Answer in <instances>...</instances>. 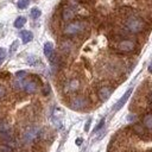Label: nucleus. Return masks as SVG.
Segmentation results:
<instances>
[{
	"label": "nucleus",
	"mask_w": 152,
	"mask_h": 152,
	"mask_svg": "<svg viewBox=\"0 0 152 152\" xmlns=\"http://www.w3.org/2000/svg\"><path fill=\"white\" fill-rule=\"evenodd\" d=\"M125 27L127 28V31H129L131 33H140L145 30L146 24L144 21V19L135 14V13H129L126 15L125 19Z\"/></svg>",
	"instance_id": "obj_1"
},
{
	"label": "nucleus",
	"mask_w": 152,
	"mask_h": 152,
	"mask_svg": "<svg viewBox=\"0 0 152 152\" xmlns=\"http://www.w3.org/2000/svg\"><path fill=\"white\" fill-rule=\"evenodd\" d=\"M87 28V24L82 20H76V21H71V23H68L64 28H63V32L65 36H77L82 32H84Z\"/></svg>",
	"instance_id": "obj_2"
},
{
	"label": "nucleus",
	"mask_w": 152,
	"mask_h": 152,
	"mask_svg": "<svg viewBox=\"0 0 152 152\" xmlns=\"http://www.w3.org/2000/svg\"><path fill=\"white\" fill-rule=\"evenodd\" d=\"M115 49L120 52H132L135 50V43L131 39H121L115 44Z\"/></svg>",
	"instance_id": "obj_3"
},
{
	"label": "nucleus",
	"mask_w": 152,
	"mask_h": 152,
	"mask_svg": "<svg viewBox=\"0 0 152 152\" xmlns=\"http://www.w3.org/2000/svg\"><path fill=\"white\" fill-rule=\"evenodd\" d=\"M76 15V10L69 7V6H65L62 8V12H61V18L63 21H71Z\"/></svg>",
	"instance_id": "obj_4"
},
{
	"label": "nucleus",
	"mask_w": 152,
	"mask_h": 152,
	"mask_svg": "<svg viewBox=\"0 0 152 152\" xmlns=\"http://www.w3.org/2000/svg\"><path fill=\"white\" fill-rule=\"evenodd\" d=\"M70 106L72 109H82L87 106V99L83 96H76L71 100Z\"/></svg>",
	"instance_id": "obj_5"
},
{
	"label": "nucleus",
	"mask_w": 152,
	"mask_h": 152,
	"mask_svg": "<svg viewBox=\"0 0 152 152\" xmlns=\"http://www.w3.org/2000/svg\"><path fill=\"white\" fill-rule=\"evenodd\" d=\"M23 89L28 94H33L38 89V83L34 80H25L23 84Z\"/></svg>",
	"instance_id": "obj_6"
},
{
	"label": "nucleus",
	"mask_w": 152,
	"mask_h": 152,
	"mask_svg": "<svg viewBox=\"0 0 152 152\" xmlns=\"http://www.w3.org/2000/svg\"><path fill=\"white\" fill-rule=\"evenodd\" d=\"M112 91H113V88H112V87L102 86L101 88H99V90H97V95H99L100 100L106 101V100L112 95Z\"/></svg>",
	"instance_id": "obj_7"
},
{
	"label": "nucleus",
	"mask_w": 152,
	"mask_h": 152,
	"mask_svg": "<svg viewBox=\"0 0 152 152\" xmlns=\"http://www.w3.org/2000/svg\"><path fill=\"white\" fill-rule=\"evenodd\" d=\"M132 91H133V89H132V88H129V89H128V90H127V91H126V93L120 97V100L115 103V106H114V108H113V109H114V110H119V109H121V108L124 107V104L127 102V100H128V97L131 96Z\"/></svg>",
	"instance_id": "obj_8"
},
{
	"label": "nucleus",
	"mask_w": 152,
	"mask_h": 152,
	"mask_svg": "<svg viewBox=\"0 0 152 152\" xmlns=\"http://www.w3.org/2000/svg\"><path fill=\"white\" fill-rule=\"evenodd\" d=\"M38 134H39V128L31 127L24 133V139H25V141H32L38 137Z\"/></svg>",
	"instance_id": "obj_9"
},
{
	"label": "nucleus",
	"mask_w": 152,
	"mask_h": 152,
	"mask_svg": "<svg viewBox=\"0 0 152 152\" xmlns=\"http://www.w3.org/2000/svg\"><path fill=\"white\" fill-rule=\"evenodd\" d=\"M44 55H45V56H46L51 62H53V61H55L53 45H52V43L48 42V43H45V44H44Z\"/></svg>",
	"instance_id": "obj_10"
},
{
	"label": "nucleus",
	"mask_w": 152,
	"mask_h": 152,
	"mask_svg": "<svg viewBox=\"0 0 152 152\" xmlns=\"http://www.w3.org/2000/svg\"><path fill=\"white\" fill-rule=\"evenodd\" d=\"M20 37H21V40H23V43H28V42H31L32 40V38H33V34H32V32L31 31H26V30H24V31H21L20 32Z\"/></svg>",
	"instance_id": "obj_11"
},
{
	"label": "nucleus",
	"mask_w": 152,
	"mask_h": 152,
	"mask_svg": "<svg viewBox=\"0 0 152 152\" xmlns=\"http://www.w3.org/2000/svg\"><path fill=\"white\" fill-rule=\"evenodd\" d=\"M142 125L147 129H152V114H146L142 119Z\"/></svg>",
	"instance_id": "obj_12"
},
{
	"label": "nucleus",
	"mask_w": 152,
	"mask_h": 152,
	"mask_svg": "<svg viewBox=\"0 0 152 152\" xmlns=\"http://www.w3.org/2000/svg\"><path fill=\"white\" fill-rule=\"evenodd\" d=\"M61 49L65 52H69L72 49V43L70 40H63L62 44H61Z\"/></svg>",
	"instance_id": "obj_13"
},
{
	"label": "nucleus",
	"mask_w": 152,
	"mask_h": 152,
	"mask_svg": "<svg viewBox=\"0 0 152 152\" xmlns=\"http://www.w3.org/2000/svg\"><path fill=\"white\" fill-rule=\"evenodd\" d=\"M25 23H26V18H25V17H18V18L15 19V21H14V27L21 28V27L25 25Z\"/></svg>",
	"instance_id": "obj_14"
},
{
	"label": "nucleus",
	"mask_w": 152,
	"mask_h": 152,
	"mask_svg": "<svg viewBox=\"0 0 152 152\" xmlns=\"http://www.w3.org/2000/svg\"><path fill=\"white\" fill-rule=\"evenodd\" d=\"M78 86H80V82L74 78V80L69 81V83H68V89H69L70 91H74V90H76V89H78Z\"/></svg>",
	"instance_id": "obj_15"
},
{
	"label": "nucleus",
	"mask_w": 152,
	"mask_h": 152,
	"mask_svg": "<svg viewBox=\"0 0 152 152\" xmlns=\"http://www.w3.org/2000/svg\"><path fill=\"white\" fill-rule=\"evenodd\" d=\"M40 10L39 8H37V7H33V8H31V12H30V15H31V18L32 19H37V18H39L40 17Z\"/></svg>",
	"instance_id": "obj_16"
},
{
	"label": "nucleus",
	"mask_w": 152,
	"mask_h": 152,
	"mask_svg": "<svg viewBox=\"0 0 152 152\" xmlns=\"http://www.w3.org/2000/svg\"><path fill=\"white\" fill-rule=\"evenodd\" d=\"M10 131V125L4 121V120H0V133H6Z\"/></svg>",
	"instance_id": "obj_17"
},
{
	"label": "nucleus",
	"mask_w": 152,
	"mask_h": 152,
	"mask_svg": "<svg viewBox=\"0 0 152 152\" xmlns=\"http://www.w3.org/2000/svg\"><path fill=\"white\" fill-rule=\"evenodd\" d=\"M28 2H30V0H19V1H18V7L21 8V10H24V8L27 7Z\"/></svg>",
	"instance_id": "obj_18"
},
{
	"label": "nucleus",
	"mask_w": 152,
	"mask_h": 152,
	"mask_svg": "<svg viewBox=\"0 0 152 152\" xmlns=\"http://www.w3.org/2000/svg\"><path fill=\"white\" fill-rule=\"evenodd\" d=\"M0 152H12V148L10 146H7L6 144H1L0 145Z\"/></svg>",
	"instance_id": "obj_19"
},
{
	"label": "nucleus",
	"mask_w": 152,
	"mask_h": 152,
	"mask_svg": "<svg viewBox=\"0 0 152 152\" xmlns=\"http://www.w3.org/2000/svg\"><path fill=\"white\" fill-rule=\"evenodd\" d=\"M103 125H104V119H102V120L99 122V125L95 127V131H94V132H99V131H100V129L103 127Z\"/></svg>",
	"instance_id": "obj_20"
},
{
	"label": "nucleus",
	"mask_w": 152,
	"mask_h": 152,
	"mask_svg": "<svg viewBox=\"0 0 152 152\" xmlns=\"http://www.w3.org/2000/svg\"><path fill=\"white\" fill-rule=\"evenodd\" d=\"M25 76H26V71H18L15 74V77L17 78H25Z\"/></svg>",
	"instance_id": "obj_21"
},
{
	"label": "nucleus",
	"mask_w": 152,
	"mask_h": 152,
	"mask_svg": "<svg viewBox=\"0 0 152 152\" xmlns=\"http://www.w3.org/2000/svg\"><path fill=\"white\" fill-rule=\"evenodd\" d=\"M5 95H6V88L2 84H0V99L4 97Z\"/></svg>",
	"instance_id": "obj_22"
},
{
	"label": "nucleus",
	"mask_w": 152,
	"mask_h": 152,
	"mask_svg": "<svg viewBox=\"0 0 152 152\" xmlns=\"http://www.w3.org/2000/svg\"><path fill=\"white\" fill-rule=\"evenodd\" d=\"M89 126H90V120H88L87 124H86V126H84V131H86V132L89 129Z\"/></svg>",
	"instance_id": "obj_23"
},
{
	"label": "nucleus",
	"mask_w": 152,
	"mask_h": 152,
	"mask_svg": "<svg viewBox=\"0 0 152 152\" xmlns=\"http://www.w3.org/2000/svg\"><path fill=\"white\" fill-rule=\"evenodd\" d=\"M81 144H82V139H81V138H78V139H76V145H78V146H80Z\"/></svg>",
	"instance_id": "obj_24"
},
{
	"label": "nucleus",
	"mask_w": 152,
	"mask_h": 152,
	"mask_svg": "<svg viewBox=\"0 0 152 152\" xmlns=\"http://www.w3.org/2000/svg\"><path fill=\"white\" fill-rule=\"evenodd\" d=\"M148 71H150V72H152V62H151V64L148 65Z\"/></svg>",
	"instance_id": "obj_25"
},
{
	"label": "nucleus",
	"mask_w": 152,
	"mask_h": 152,
	"mask_svg": "<svg viewBox=\"0 0 152 152\" xmlns=\"http://www.w3.org/2000/svg\"><path fill=\"white\" fill-rule=\"evenodd\" d=\"M2 62H4V58H1V57H0V64H1Z\"/></svg>",
	"instance_id": "obj_26"
},
{
	"label": "nucleus",
	"mask_w": 152,
	"mask_h": 152,
	"mask_svg": "<svg viewBox=\"0 0 152 152\" xmlns=\"http://www.w3.org/2000/svg\"><path fill=\"white\" fill-rule=\"evenodd\" d=\"M150 101L152 102V93H151V95H150Z\"/></svg>",
	"instance_id": "obj_27"
}]
</instances>
